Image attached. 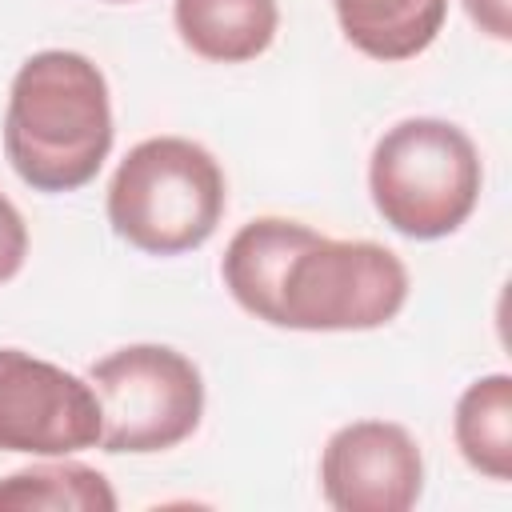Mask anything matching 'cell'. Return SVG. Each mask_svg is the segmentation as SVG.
I'll use <instances>...</instances> for the list:
<instances>
[{
  "instance_id": "5b68a950",
  "label": "cell",
  "mask_w": 512,
  "mask_h": 512,
  "mask_svg": "<svg viewBox=\"0 0 512 512\" xmlns=\"http://www.w3.org/2000/svg\"><path fill=\"white\" fill-rule=\"evenodd\" d=\"M100 400V448L152 456L184 444L204 416L200 368L168 344H124L88 368Z\"/></svg>"
},
{
  "instance_id": "7c38bea8",
  "label": "cell",
  "mask_w": 512,
  "mask_h": 512,
  "mask_svg": "<svg viewBox=\"0 0 512 512\" xmlns=\"http://www.w3.org/2000/svg\"><path fill=\"white\" fill-rule=\"evenodd\" d=\"M0 512H116V492L104 472L48 456L0 480Z\"/></svg>"
},
{
  "instance_id": "9a60e30c",
  "label": "cell",
  "mask_w": 512,
  "mask_h": 512,
  "mask_svg": "<svg viewBox=\"0 0 512 512\" xmlns=\"http://www.w3.org/2000/svg\"><path fill=\"white\" fill-rule=\"evenodd\" d=\"M108 4H132V0H108Z\"/></svg>"
},
{
  "instance_id": "9c48e42d",
  "label": "cell",
  "mask_w": 512,
  "mask_h": 512,
  "mask_svg": "<svg viewBox=\"0 0 512 512\" xmlns=\"http://www.w3.org/2000/svg\"><path fill=\"white\" fill-rule=\"evenodd\" d=\"M316 228L300 224V220H284V216H256L248 220L224 248L220 260V276L228 296L256 320L272 324V300H276V284L280 272L288 264V256L312 236Z\"/></svg>"
},
{
  "instance_id": "30bf717a",
  "label": "cell",
  "mask_w": 512,
  "mask_h": 512,
  "mask_svg": "<svg viewBox=\"0 0 512 512\" xmlns=\"http://www.w3.org/2000/svg\"><path fill=\"white\" fill-rule=\"evenodd\" d=\"M332 12L356 52L400 64L440 36L448 0H332Z\"/></svg>"
},
{
  "instance_id": "3957f363",
  "label": "cell",
  "mask_w": 512,
  "mask_h": 512,
  "mask_svg": "<svg viewBox=\"0 0 512 512\" xmlns=\"http://www.w3.org/2000/svg\"><path fill=\"white\" fill-rule=\"evenodd\" d=\"M484 164L472 136L440 116L392 124L368 156V196L380 220L408 240L452 236L480 200Z\"/></svg>"
},
{
  "instance_id": "4fadbf2b",
  "label": "cell",
  "mask_w": 512,
  "mask_h": 512,
  "mask_svg": "<svg viewBox=\"0 0 512 512\" xmlns=\"http://www.w3.org/2000/svg\"><path fill=\"white\" fill-rule=\"evenodd\" d=\"M28 260V224L20 208L0 192V284H8Z\"/></svg>"
},
{
  "instance_id": "6da1fadb",
  "label": "cell",
  "mask_w": 512,
  "mask_h": 512,
  "mask_svg": "<svg viewBox=\"0 0 512 512\" xmlns=\"http://www.w3.org/2000/svg\"><path fill=\"white\" fill-rule=\"evenodd\" d=\"M112 96L104 72L72 48L32 52L8 88L4 156L36 192H76L112 152Z\"/></svg>"
},
{
  "instance_id": "7a4b0ae2",
  "label": "cell",
  "mask_w": 512,
  "mask_h": 512,
  "mask_svg": "<svg viewBox=\"0 0 512 512\" xmlns=\"http://www.w3.org/2000/svg\"><path fill=\"white\" fill-rule=\"evenodd\" d=\"M224 208V168L188 136L140 140L116 164L108 184L112 232L148 256H180L208 244Z\"/></svg>"
},
{
  "instance_id": "52a82bcc",
  "label": "cell",
  "mask_w": 512,
  "mask_h": 512,
  "mask_svg": "<svg viewBox=\"0 0 512 512\" xmlns=\"http://www.w3.org/2000/svg\"><path fill=\"white\" fill-rule=\"evenodd\" d=\"M320 492L336 512H408L424 492V456L396 420H352L320 452Z\"/></svg>"
},
{
  "instance_id": "5bb4252c",
  "label": "cell",
  "mask_w": 512,
  "mask_h": 512,
  "mask_svg": "<svg viewBox=\"0 0 512 512\" xmlns=\"http://www.w3.org/2000/svg\"><path fill=\"white\" fill-rule=\"evenodd\" d=\"M468 20L492 36V40H512V0H460Z\"/></svg>"
},
{
  "instance_id": "277c9868",
  "label": "cell",
  "mask_w": 512,
  "mask_h": 512,
  "mask_svg": "<svg viewBox=\"0 0 512 512\" xmlns=\"http://www.w3.org/2000/svg\"><path fill=\"white\" fill-rule=\"evenodd\" d=\"M404 304L408 268L392 248L312 232L280 272L272 328L368 332L396 320Z\"/></svg>"
},
{
  "instance_id": "8992f818",
  "label": "cell",
  "mask_w": 512,
  "mask_h": 512,
  "mask_svg": "<svg viewBox=\"0 0 512 512\" xmlns=\"http://www.w3.org/2000/svg\"><path fill=\"white\" fill-rule=\"evenodd\" d=\"M92 384L24 348H0V452L72 456L100 444Z\"/></svg>"
},
{
  "instance_id": "8fae6325",
  "label": "cell",
  "mask_w": 512,
  "mask_h": 512,
  "mask_svg": "<svg viewBox=\"0 0 512 512\" xmlns=\"http://www.w3.org/2000/svg\"><path fill=\"white\" fill-rule=\"evenodd\" d=\"M452 436L460 456L488 480L512 476V376L492 372L472 380L452 416Z\"/></svg>"
},
{
  "instance_id": "ba28073f",
  "label": "cell",
  "mask_w": 512,
  "mask_h": 512,
  "mask_svg": "<svg viewBox=\"0 0 512 512\" xmlns=\"http://www.w3.org/2000/svg\"><path fill=\"white\" fill-rule=\"evenodd\" d=\"M172 24L200 60L244 64L276 40L280 8L276 0H172Z\"/></svg>"
}]
</instances>
